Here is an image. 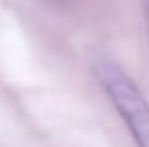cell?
<instances>
[{"label":"cell","mask_w":149,"mask_h":147,"mask_svg":"<svg viewBox=\"0 0 149 147\" xmlns=\"http://www.w3.org/2000/svg\"><path fill=\"white\" fill-rule=\"evenodd\" d=\"M93 73L139 147H149V103L135 81L111 59L95 56Z\"/></svg>","instance_id":"obj_1"},{"label":"cell","mask_w":149,"mask_h":147,"mask_svg":"<svg viewBox=\"0 0 149 147\" xmlns=\"http://www.w3.org/2000/svg\"><path fill=\"white\" fill-rule=\"evenodd\" d=\"M145 24H147V38H149V2H147V16H145Z\"/></svg>","instance_id":"obj_2"}]
</instances>
